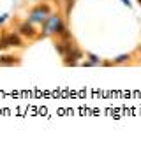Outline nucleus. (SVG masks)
I'll return each instance as SVG.
<instances>
[{"label":"nucleus","mask_w":141,"mask_h":155,"mask_svg":"<svg viewBox=\"0 0 141 155\" xmlns=\"http://www.w3.org/2000/svg\"><path fill=\"white\" fill-rule=\"evenodd\" d=\"M18 30H20L21 35H25V37L37 39V32H35V28L32 27V21H30V23H28V21H23V23H20Z\"/></svg>","instance_id":"obj_2"},{"label":"nucleus","mask_w":141,"mask_h":155,"mask_svg":"<svg viewBox=\"0 0 141 155\" xmlns=\"http://www.w3.org/2000/svg\"><path fill=\"white\" fill-rule=\"evenodd\" d=\"M48 14H49V5L48 4H39L30 11V21H41L42 23Z\"/></svg>","instance_id":"obj_1"},{"label":"nucleus","mask_w":141,"mask_h":155,"mask_svg":"<svg viewBox=\"0 0 141 155\" xmlns=\"http://www.w3.org/2000/svg\"><path fill=\"white\" fill-rule=\"evenodd\" d=\"M131 60V55H122V57H118L113 63H123V62H129Z\"/></svg>","instance_id":"obj_5"},{"label":"nucleus","mask_w":141,"mask_h":155,"mask_svg":"<svg viewBox=\"0 0 141 155\" xmlns=\"http://www.w3.org/2000/svg\"><path fill=\"white\" fill-rule=\"evenodd\" d=\"M138 51H140V53H141V46H140V48H138Z\"/></svg>","instance_id":"obj_7"},{"label":"nucleus","mask_w":141,"mask_h":155,"mask_svg":"<svg viewBox=\"0 0 141 155\" xmlns=\"http://www.w3.org/2000/svg\"><path fill=\"white\" fill-rule=\"evenodd\" d=\"M4 37L7 41L9 46H14V48H25V42L18 34H4Z\"/></svg>","instance_id":"obj_3"},{"label":"nucleus","mask_w":141,"mask_h":155,"mask_svg":"<svg viewBox=\"0 0 141 155\" xmlns=\"http://www.w3.org/2000/svg\"><path fill=\"white\" fill-rule=\"evenodd\" d=\"M72 7H74V0H65V14H69Z\"/></svg>","instance_id":"obj_6"},{"label":"nucleus","mask_w":141,"mask_h":155,"mask_svg":"<svg viewBox=\"0 0 141 155\" xmlns=\"http://www.w3.org/2000/svg\"><path fill=\"white\" fill-rule=\"evenodd\" d=\"M20 57L14 55H0V65H20Z\"/></svg>","instance_id":"obj_4"}]
</instances>
